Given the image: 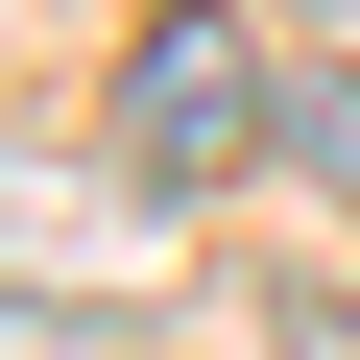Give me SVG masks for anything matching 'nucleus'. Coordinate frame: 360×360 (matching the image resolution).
<instances>
[{
	"label": "nucleus",
	"instance_id": "20e7f679",
	"mask_svg": "<svg viewBox=\"0 0 360 360\" xmlns=\"http://www.w3.org/2000/svg\"><path fill=\"white\" fill-rule=\"evenodd\" d=\"M0 360H144L120 312H25V288H0Z\"/></svg>",
	"mask_w": 360,
	"mask_h": 360
},
{
	"label": "nucleus",
	"instance_id": "f257e3e1",
	"mask_svg": "<svg viewBox=\"0 0 360 360\" xmlns=\"http://www.w3.org/2000/svg\"><path fill=\"white\" fill-rule=\"evenodd\" d=\"M96 144L144 168L168 217H193L217 168H264V144H288V72H264V25H217V0H168V25L120 49V120H96Z\"/></svg>",
	"mask_w": 360,
	"mask_h": 360
},
{
	"label": "nucleus",
	"instance_id": "7ed1b4c3",
	"mask_svg": "<svg viewBox=\"0 0 360 360\" xmlns=\"http://www.w3.org/2000/svg\"><path fill=\"white\" fill-rule=\"evenodd\" d=\"M288 168H312L336 217H360V72H288Z\"/></svg>",
	"mask_w": 360,
	"mask_h": 360
},
{
	"label": "nucleus",
	"instance_id": "f03ea898",
	"mask_svg": "<svg viewBox=\"0 0 360 360\" xmlns=\"http://www.w3.org/2000/svg\"><path fill=\"white\" fill-rule=\"evenodd\" d=\"M168 193L144 168H49V144H0V264H144Z\"/></svg>",
	"mask_w": 360,
	"mask_h": 360
}]
</instances>
